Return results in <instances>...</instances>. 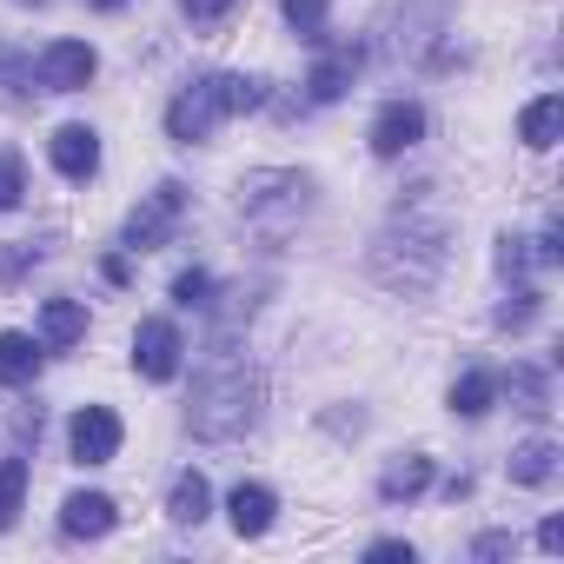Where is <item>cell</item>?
<instances>
[{"label": "cell", "mask_w": 564, "mask_h": 564, "mask_svg": "<svg viewBox=\"0 0 564 564\" xmlns=\"http://www.w3.org/2000/svg\"><path fill=\"white\" fill-rule=\"evenodd\" d=\"M21 498H28V452H8L0 458V531H14Z\"/></svg>", "instance_id": "7402d4cb"}, {"label": "cell", "mask_w": 564, "mask_h": 564, "mask_svg": "<svg viewBox=\"0 0 564 564\" xmlns=\"http://www.w3.org/2000/svg\"><path fill=\"white\" fill-rule=\"evenodd\" d=\"M279 8H286V28L300 34V41H326V14H333V0H279Z\"/></svg>", "instance_id": "603a6c76"}, {"label": "cell", "mask_w": 564, "mask_h": 564, "mask_svg": "<svg viewBox=\"0 0 564 564\" xmlns=\"http://www.w3.org/2000/svg\"><path fill=\"white\" fill-rule=\"evenodd\" d=\"M226 511H232V531H239V538H265V531H272V511H279V498H272L265 485H232Z\"/></svg>", "instance_id": "5bb4252c"}, {"label": "cell", "mask_w": 564, "mask_h": 564, "mask_svg": "<svg viewBox=\"0 0 564 564\" xmlns=\"http://www.w3.org/2000/svg\"><path fill=\"white\" fill-rule=\"evenodd\" d=\"M173 306H186V313H206V306H213V272L186 265V272L173 279Z\"/></svg>", "instance_id": "d4e9b609"}, {"label": "cell", "mask_w": 564, "mask_h": 564, "mask_svg": "<svg viewBox=\"0 0 564 564\" xmlns=\"http://www.w3.org/2000/svg\"><path fill=\"white\" fill-rule=\"evenodd\" d=\"M538 300H544V293H538V286H524V279H518V286L505 293V306H498V326H505V333H524V326L538 319Z\"/></svg>", "instance_id": "cb8c5ba5"}, {"label": "cell", "mask_w": 564, "mask_h": 564, "mask_svg": "<svg viewBox=\"0 0 564 564\" xmlns=\"http://www.w3.org/2000/svg\"><path fill=\"white\" fill-rule=\"evenodd\" d=\"M445 252H452V213H445V199L432 186H412L392 206L386 232L372 239V272H379V286L419 300V293H432V279L445 272Z\"/></svg>", "instance_id": "6da1fadb"}, {"label": "cell", "mask_w": 564, "mask_h": 564, "mask_svg": "<svg viewBox=\"0 0 564 564\" xmlns=\"http://www.w3.org/2000/svg\"><path fill=\"white\" fill-rule=\"evenodd\" d=\"M538 544H544V551H564V518H544V524H538Z\"/></svg>", "instance_id": "d6a6232c"}, {"label": "cell", "mask_w": 564, "mask_h": 564, "mask_svg": "<svg viewBox=\"0 0 564 564\" xmlns=\"http://www.w3.org/2000/svg\"><path fill=\"white\" fill-rule=\"evenodd\" d=\"M505 471H511V485H551L557 478V445L551 438H524Z\"/></svg>", "instance_id": "d6986e66"}, {"label": "cell", "mask_w": 564, "mask_h": 564, "mask_svg": "<svg viewBox=\"0 0 564 564\" xmlns=\"http://www.w3.org/2000/svg\"><path fill=\"white\" fill-rule=\"evenodd\" d=\"M557 133H564V100H557V94H538V100L518 113V140H524L531 153H551Z\"/></svg>", "instance_id": "4fadbf2b"}, {"label": "cell", "mask_w": 564, "mask_h": 564, "mask_svg": "<svg viewBox=\"0 0 564 564\" xmlns=\"http://www.w3.org/2000/svg\"><path fill=\"white\" fill-rule=\"evenodd\" d=\"M206 511H213V485H206L199 471H180L173 491H166V518L193 531V524H206Z\"/></svg>", "instance_id": "ac0fdd59"}, {"label": "cell", "mask_w": 564, "mask_h": 564, "mask_svg": "<svg viewBox=\"0 0 564 564\" xmlns=\"http://www.w3.org/2000/svg\"><path fill=\"white\" fill-rule=\"evenodd\" d=\"M34 259H41V246H0V286H14Z\"/></svg>", "instance_id": "f1b7e54d"}, {"label": "cell", "mask_w": 564, "mask_h": 564, "mask_svg": "<svg viewBox=\"0 0 564 564\" xmlns=\"http://www.w3.org/2000/svg\"><path fill=\"white\" fill-rule=\"evenodd\" d=\"M352 74H359V47H333V54H319V67L306 74V100H313V107H333V100H346Z\"/></svg>", "instance_id": "7c38bea8"}, {"label": "cell", "mask_w": 564, "mask_h": 564, "mask_svg": "<svg viewBox=\"0 0 564 564\" xmlns=\"http://www.w3.org/2000/svg\"><path fill=\"white\" fill-rule=\"evenodd\" d=\"M34 74H41V87H47V94H80V87L100 74V54H94L87 41H54V47L41 54V67H34Z\"/></svg>", "instance_id": "52a82bcc"}, {"label": "cell", "mask_w": 564, "mask_h": 564, "mask_svg": "<svg viewBox=\"0 0 564 564\" xmlns=\"http://www.w3.org/2000/svg\"><path fill=\"white\" fill-rule=\"evenodd\" d=\"M232 8H239V0H180V14H186L193 28H219Z\"/></svg>", "instance_id": "4316f807"}, {"label": "cell", "mask_w": 564, "mask_h": 564, "mask_svg": "<svg viewBox=\"0 0 564 564\" xmlns=\"http://www.w3.org/2000/svg\"><path fill=\"white\" fill-rule=\"evenodd\" d=\"M120 524V505L107 498V491H74L67 505H61V531L67 538H107Z\"/></svg>", "instance_id": "8fae6325"}, {"label": "cell", "mask_w": 564, "mask_h": 564, "mask_svg": "<svg viewBox=\"0 0 564 564\" xmlns=\"http://www.w3.org/2000/svg\"><path fill=\"white\" fill-rule=\"evenodd\" d=\"M186 425H193L199 438H213V445H232V438H246V432L259 425V372H252L246 352H232V339H213V359H206V372L193 379V412H186Z\"/></svg>", "instance_id": "7a4b0ae2"}, {"label": "cell", "mask_w": 564, "mask_h": 564, "mask_svg": "<svg viewBox=\"0 0 564 564\" xmlns=\"http://www.w3.org/2000/svg\"><path fill=\"white\" fill-rule=\"evenodd\" d=\"M491 399H498V372H485V366H471V372L452 386V412H458V419H485Z\"/></svg>", "instance_id": "44dd1931"}, {"label": "cell", "mask_w": 564, "mask_h": 564, "mask_svg": "<svg viewBox=\"0 0 564 564\" xmlns=\"http://www.w3.org/2000/svg\"><path fill=\"white\" fill-rule=\"evenodd\" d=\"M180 359H186L180 326L173 319H140V333H133V372L153 379V386H166V379H180Z\"/></svg>", "instance_id": "8992f818"}, {"label": "cell", "mask_w": 564, "mask_h": 564, "mask_svg": "<svg viewBox=\"0 0 564 564\" xmlns=\"http://www.w3.org/2000/svg\"><path fill=\"white\" fill-rule=\"evenodd\" d=\"M41 372V339H28V333H0V379L8 386H28Z\"/></svg>", "instance_id": "ffe728a7"}, {"label": "cell", "mask_w": 564, "mask_h": 564, "mask_svg": "<svg viewBox=\"0 0 564 564\" xmlns=\"http://www.w3.org/2000/svg\"><path fill=\"white\" fill-rule=\"evenodd\" d=\"M366 557H379V564H412V544H405V538H379Z\"/></svg>", "instance_id": "4dcf8cb0"}, {"label": "cell", "mask_w": 564, "mask_h": 564, "mask_svg": "<svg viewBox=\"0 0 564 564\" xmlns=\"http://www.w3.org/2000/svg\"><path fill=\"white\" fill-rule=\"evenodd\" d=\"M531 259H538V265H557V259H564V226H557V219H544V232H538Z\"/></svg>", "instance_id": "f546056e"}, {"label": "cell", "mask_w": 564, "mask_h": 564, "mask_svg": "<svg viewBox=\"0 0 564 564\" xmlns=\"http://www.w3.org/2000/svg\"><path fill=\"white\" fill-rule=\"evenodd\" d=\"M120 438H127V432H120V419H113L107 405H80V412L67 419V445H74L80 465H107V458L120 452Z\"/></svg>", "instance_id": "9c48e42d"}, {"label": "cell", "mask_w": 564, "mask_h": 564, "mask_svg": "<svg viewBox=\"0 0 564 564\" xmlns=\"http://www.w3.org/2000/svg\"><path fill=\"white\" fill-rule=\"evenodd\" d=\"M94 8H100V14H120V8H127V0H94Z\"/></svg>", "instance_id": "836d02e7"}, {"label": "cell", "mask_w": 564, "mask_h": 564, "mask_svg": "<svg viewBox=\"0 0 564 564\" xmlns=\"http://www.w3.org/2000/svg\"><path fill=\"white\" fill-rule=\"evenodd\" d=\"M21 193H28V166H21V153L0 147V213H14Z\"/></svg>", "instance_id": "484cf974"}, {"label": "cell", "mask_w": 564, "mask_h": 564, "mask_svg": "<svg viewBox=\"0 0 564 564\" xmlns=\"http://www.w3.org/2000/svg\"><path fill=\"white\" fill-rule=\"evenodd\" d=\"M498 386L511 392V405H518V412H524L531 425H544V419H551V379H544L538 366H511V372H505Z\"/></svg>", "instance_id": "2e32d148"}, {"label": "cell", "mask_w": 564, "mask_h": 564, "mask_svg": "<svg viewBox=\"0 0 564 564\" xmlns=\"http://www.w3.org/2000/svg\"><path fill=\"white\" fill-rule=\"evenodd\" d=\"M306 213H313V180L293 173V166H259V173L239 180V219H246L265 246H279L286 232H300Z\"/></svg>", "instance_id": "277c9868"}, {"label": "cell", "mask_w": 564, "mask_h": 564, "mask_svg": "<svg viewBox=\"0 0 564 564\" xmlns=\"http://www.w3.org/2000/svg\"><path fill=\"white\" fill-rule=\"evenodd\" d=\"M511 544H518V538H511V531H485V538H478V544H471V557H505V551H511Z\"/></svg>", "instance_id": "1f68e13d"}, {"label": "cell", "mask_w": 564, "mask_h": 564, "mask_svg": "<svg viewBox=\"0 0 564 564\" xmlns=\"http://www.w3.org/2000/svg\"><path fill=\"white\" fill-rule=\"evenodd\" d=\"M21 8H28V0H21Z\"/></svg>", "instance_id": "e575fe53"}, {"label": "cell", "mask_w": 564, "mask_h": 564, "mask_svg": "<svg viewBox=\"0 0 564 564\" xmlns=\"http://www.w3.org/2000/svg\"><path fill=\"white\" fill-rule=\"evenodd\" d=\"M47 153H54L61 180H94V173H100V133H94V127H61V133L47 140Z\"/></svg>", "instance_id": "30bf717a"}, {"label": "cell", "mask_w": 564, "mask_h": 564, "mask_svg": "<svg viewBox=\"0 0 564 564\" xmlns=\"http://www.w3.org/2000/svg\"><path fill=\"white\" fill-rule=\"evenodd\" d=\"M265 100H272V80H259V74H199V80H186L173 94L166 133L180 147H193V140H213V127L226 113H259Z\"/></svg>", "instance_id": "3957f363"}, {"label": "cell", "mask_w": 564, "mask_h": 564, "mask_svg": "<svg viewBox=\"0 0 564 564\" xmlns=\"http://www.w3.org/2000/svg\"><path fill=\"white\" fill-rule=\"evenodd\" d=\"M425 485H432V458H419V452H405V458H392V465L379 471V498H386V505H412Z\"/></svg>", "instance_id": "e0dca14e"}, {"label": "cell", "mask_w": 564, "mask_h": 564, "mask_svg": "<svg viewBox=\"0 0 564 564\" xmlns=\"http://www.w3.org/2000/svg\"><path fill=\"white\" fill-rule=\"evenodd\" d=\"M180 213H186V186L180 180H160L133 213H127V232H120V246L127 252H160L166 239H173V226H180Z\"/></svg>", "instance_id": "5b68a950"}, {"label": "cell", "mask_w": 564, "mask_h": 564, "mask_svg": "<svg viewBox=\"0 0 564 564\" xmlns=\"http://www.w3.org/2000/svg\"><path fill=\"white\" fill-rule=\"evenodd\" d=\"M87 333V306L80 300H47L41 306V352H67Z\"/></svg>", "instance_id": "9a60e30c"}, {"label": "cell", "mask_w": 564, "mask_h": 564, "mask_svg": "<svg viewBox=\"0 0 564 564\" xmlns=\"http://www.w3.org/2000/svg\"><path fill=\"white\" fill-rule=\"evenodd\" d=\"M524 246H531V239H518V232H505V239H498V272H505V279H524V265H531V252H524Z\"/></svg>", "instance_id": "83f0119b"}, {"label": "cell", "mask_w": 564, "mask_h": 564, "mask_svg": "<svg viewBox=\"0 0 564 564\" xmlns=\"http://www.w3.org/2000/svg\"><path fill=\"white\" fill-rule=\"evenodd\" d=\"M366 140H372V153H379V160H399V153H412V147L425 140V107H419V100H386Z\"/></svg>", "instance_id": "ba28073f"}]
</instances>
